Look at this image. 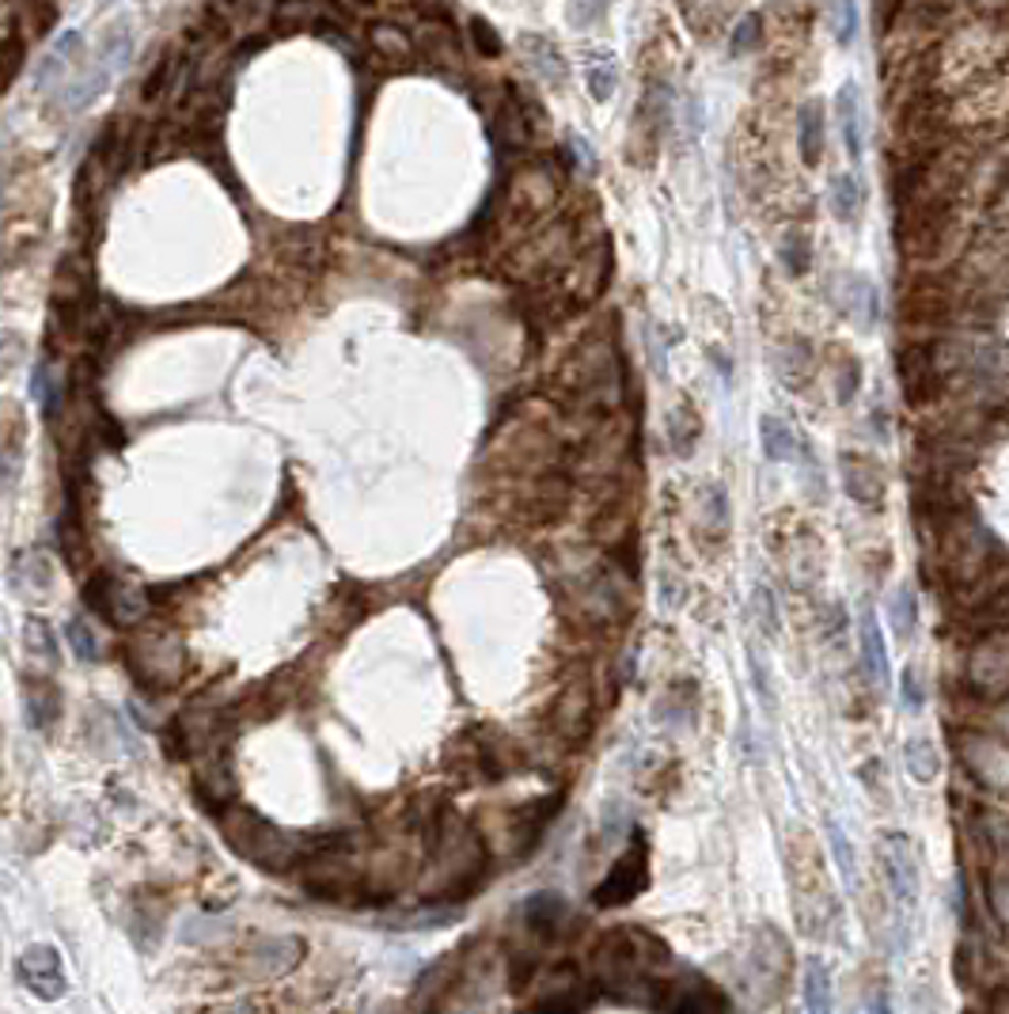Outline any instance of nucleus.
<instances>
[{
    "label": "nucleus",
    "instance_id": "obj_1",
    "mask_svg": "<svg viewBox=\"0 0 1009 1014\" xmlns=\"http://www.w3.org/2000/svg\"><path fill=\"white\" fill-rule=\"evenodd\" d=\"M672 966V950L660 943L657 935L638 927H623L611 931L608 938L592 950V969H597V980L611 992H634L638 988L657 984V972Z\"/></svg>",
    "mask_w": 1009,
    "mask_h": 1014
},
{
    "label": "nucleus",
    "instance_id": "obj_36",
    "mask_svg": "<svg viewBox=\"0 0 1009 1014\" xmlns=\"http://www.w3.org/2000/svg\"><path fill=\"white\" fill-rule=\"evenodd\" d=\"M471 43H475V49H478L483 57H498L501 49H504L501 38H498V31H494L486 20H478V15L471 20Z\"/></svg>",
    "mask_w": 1009,
    "mask_h": 1014
},
{
    "label": "nucleus",
    "instance_id": "obj_5",
    "mask_svg": "<svg viewBox=\"0 0 1009 1014\" xmlns=\"http://www.w3.org/2000/svg\"><path fill=\"white\" fill-rule=\"evenodd\" d=\"M884 874H888V889L904 912L918 904V889H922V874H918V847L904 832H888L884 836Z\"/></svg>",
    "mask_w": 1009,
    "mask_h": 1014
},
{
    "label": "nucleus",
    "instance_id": "obj_23",
    "mask_svg": "<svg viewBox=\"0 0 1009 1014\" xmlns=\"http://www.w3.org/2000/svg\"><path fill=\"white\" fill-rule=\"evenodd\" d=\"M918 593L911 589V585H899L896 589V597H892V605H888V616H892V628H896V634L899 639H911L915 634V628H918Z\"/></svg>",
    "mask_w": 1009,
    "mask_h": 1014
},
{
    "label": "nucleus",
    "instance_id": "obj_24",
    "mask_svg": "<svg viewBox=\"0 0 1009 1014\" xmlns=\"http://www.w3.org/2000/svg\"><path fill=\"white\" fill-rule=\"evenodd\" d=\"M733 0H683V15H688V23L694 27V35H714L717 23L729 15Z\"/></svg>",
    "mask_w": 1009,
    "mask_h": 1014
},
{
    "label": "nucleus",
    "instance_id": "obj_19",
    "mask_svg": "<svg viewBox=\"0 0 1009 1014\" xmlns=\"http://www.w3.org/2000/svg\"><path fill=\"white\" fill-rule=\"evenodd\" d=\"M57 711H61V699H57V691L49 688L46 680H31L27 684V722L35 725V730H49L57 719Z\"/></svg>",
    "mask_w": 1009,
    "mask_h": 1014
},
{
    "label": "nucleus",
    "instance_id": "obj_10",
    "mask_svg": "<svg viewBox=\"0 0 1009 1014\" xmlns=\"http://www.w3.org/2000/svg\"><path fill=\"white\" fill-rule=\"evenodd\" d=\"M301 954H304V943L293 935H277V938H267V943H259L251 950V966L259 977H285L288 969L301 966Z\"/></svg>",
    "mask_w": 1009,
    "mask_h": 1014
},
{
    "label": "nucleus",
    "instance_id": "obj_39",
    "mask_svg": "<svg viewBox=\"0 0 1009 1014\" xmlns=\"http://www.w3.org/2000/svg\"><path fill=\"white\" fill-rule=\"evenodd\" d=\"M756 612H759V623H763L767 634L779 631V612H774V597H771V589H767V585H759V589H756Z\"/></svg>",
    "mask_w": 1009,
    "mask_h": 1014
},
{
    "label": "nucleus",
    "instance_id": "obj_12",
    "mask_svg": "<svg viewBox=\"0 0 1009 1014\" xmlns=\"http://www.w3.org/2000/svg\"><path fill=\"white\" fill-rule=\"evenodd\" d=\"M835 114H839L842 145H847L850 160H862V156H865V119H862V95H858L854 84L839 88V99H835Z\"/></svg>",
    "mask_w": 1009,
    "mask_h": 1014
},
{
    "label": "nucleus",
    "instance_id": "obj_22",
    "mask_svg": "<svg viewBox=\"0 0 1009 1014\" xmlns=\"http://www.w3.org/2000/svg\"><path fill=\"white\" fill-rule=\"evenodd\" d=\"M904 760H907V771H911L915 782H933V779H938V771H941L938 748H933L930 737H907Z\"/></svg>",
    "mask_w": 1009,
    "mask_h": 1014
},
{
    "label": "nucleus",
    "instance_id": "obj_18",
    "mask_svg": "<svg viewBox=\"0 0 1009 1014\" xmlns=\"http://www.w3.org/2000/svg\"><path fill=\"white\" fill-rule=\"evenodd\" d=\"M49 582H54V571H49V559L43 551H27L12 563V585L15 589H35L46 593Z\"/></svg>",
    "mask_w": 1009,
    "mask_h": 1014
},
{
    "label": "nucleus",
    "instance_id": "obj_4",
    "mask_svg": "<svg viewBox=\"0 0 1009 1014\" xmlns=\"http://www.w3.org/2000/svg\"><path fill=\"white\" fill-rule=\"evenodd\" d=\"M84 600L95 616H103V620H111V623H137L140 616H145V597H140V589L103 571L88 578Z\"/></svg>",
    "mask_w": 1009,
    "mask_h": 1014
},
{
    "label": "nucleus",
    "instance_id": "obj_20",
    "mask_svg": "<svg viewBox=\"0 0 1009 1014\" xmlns=\"http://www.w3.org/2000/svg\"><path fill=\"white\" fill-rule=\"evenodd\" d=\"M862 205H865L862 183H858L854 176H835V183H831V210H835V217H839L842 225H854V221L862 217Z\"/></svg>",
    "mask_w": 1009,
    "mask_h": 1014
},
{
    "label": "nucleus",
    "instance_id": "obj_37",
    "mask_svg": "<svg viewBox=\"0 0 1009 1014\" xmlns=\"http://www.w3.org/2000/svg\"><path fill=\"white\" fill-rule=\"evenodd\" d=\"M171 69H175V61H171V54H160V61H156V69L145 77V99L152 103V99H160L168 92L171 84Z\"/></svg>",
    "mask_w": 1009,
    "mask_h": 1014
},
{
    "label": "nucleus",
    "instance_id": "obj_27",
    "mask_svg": "<svg viewBox=\"0 0 1009 1014\" xmlns=\"http://www.w3.org/2000/svg\"><path fill=\"white\" fill-rule=\"evenodd\" d=\"M827 20H831L835 43L850 46L858 35V4L854 0H827Z\"/></svg>",
    "mask_w": 1009,
    "mask_h": 1014
},
{
    "label": "nucleus",
    "instance_id": "obj_41",
    "mask_svg": "<svg viewBox=\"0 0 1009 1014\" xmlns=\"http://www.w3.org/2000/svg\"><path fill=\"white\" fill-rule=\"evenodd\" d=\"M827 836H831V844H835V855H839L842 874L850 878V870H854V855H850L847 840H842V832H839V824H835V821H827Z\"/></svg>",
    "mask_w": 1009,
    "mask_h": 1014
},
{
    "label": "nucleus",
    "instance_id": "obj_25",
    "mask_svg": "<svg viewBox=\"0 0 1009 1014\" xmlns=\"http://www.w3.org/2000/svg\"><path fill=\"white\" fill-rule=\"evenodd\" d=\"M694 441H699V415L683 403V407H676L672 418H668V444H672L676 457H688L694 449Z\"/></svg>",
    "mask_w": 1009,
    "mask_h": 1014
},
{
    "label": "nucleus",
    "instance_id": "obj_8",
    "mask_svg": "<svg viewBox=\"0 0 1009 1014\" xmlns=\"http://www.w3.org/2000/svg\"><path fill=\"white\" fill-rule=\"evenodd\" d=\"M842 483H847V494L858 502V506L876 509L884 502V472L881 464L862 452H842Z\"/></svg>",
    "mask_w": 1009,
    "mask_h": 1014
},
{
    "label": "nucleus",
    "instance_id": "obj_45",
    "mask_svg": "<svg viewBox=\"0 0 1009 1014\" xmlns=\"http://www.w3.org/2000/svg\"><path fill=\"white\" fill-rule=\"evenodd\" d=\"M358 4H372V0H358Z\"/></svg>",
    "mask_w": 1009,
    "mask_h": 1014
},
{
    "label": "nucleus",
    "instance_id": "obj_7",
    "mask_svg": "<svg viewBox=\"0 0 1009 1014\" xmlns=\"http://www.w3.org/2000/svg\"><path fill=\"white\" fill-rule=\"evenodd\" d=\"M183 657L179 639H137L129 646V665L148 684H171L183 673Z\"/></svg>",
    "mask_w": 1009,
    "mask_h": 1014
},
{
    "label": "nucleus",
    "instance_id": "obj_11",
    "mask_svg": "<svg viewBox=\"0 0 1009 1014\" xmlns=\"http://www.w3.org/2000/svg\"><path fill=\"white\" fill-rule=\"evenodd\" d=\"M858 642H862V665L870 673L873 684H888L892 680V665H888V642H884V631L876 623L873 608L862 612V623H858Z\"/></svg>",
    "mask_w": 1009,
    "mask_h": 1014
},
{
    "label": "nucleus",
    "instance_id": "obj_28",
    "mask_svg": "<svg viewBox=\"0 0 1009 1014\" xmlns=\"http://www.w3.org/2000/svg\"><path fill=\"white\" fill-rule=\"evenodd\" d=\"M4 8H12L27 23V35H43L54 23V0H4Z\"/></svg>",
    "mask_w": 1009,
    "mask_h": 1014
},
{
    "label": "nucleus",
    "instance_id": "obj_32",
    "mask_svg": "<svg viewBox=\"0 0 1009 1014\" xmlns=\"http://www.w3.org/2000/svg\"><path fill=\"white\" fill-rule=\"evenodd\" d=\"M372 46L384 57H395V61H407L410 57V38L395 27H372Z\"/></svg>",
    "mask_w": 1009,
    "mask_h": 1014
},
{
    "label": "nucleus",
    "instance_id": "obj_9",
    "mask_svg": "<svg viewBox=\"0 0 1009 1014\" xmlns=\"http://www.w3.org/2000/svg\"><path fill=\"white\" fill-rule=\"evenodd\" d=\"M589 1003H592V988L577 972H562L547 988V995L535 1003V1014H585Z\"/></svg>",
    "mask_w": 1009,
    "mask_h": 1014
},
{
    "label": "nucleus",
    "instance_id": "obj_38",
    "mask_svg": "<svg viewBox=\"0 0 1009 1014\" xmlns=\"http://www.w3.org/2000/svg\"><path fill=\"white\" fill-rule=\"evenodd\" d=\"M27 642L35 646L38 657H46V662H54V657H57V654H54L57 642H54V634H49V628H46L43 620H31V623H27Z\"/></svg>",
    "mask_w": 1009,
    "mask_h": 1014
},
{
    "label": "nucleus",
    "instance_id": "obj_44",
    "mask_svg": "<svg viewBox=\"0 0 1009 1014\" xmlns=\"http://www.w3.org/2000/svg\"><path fill=\"white\" fill-rule=\"evenodd\" d=\"M220 4H225V8H236V4H239V0H220Z\"/></svg>",
    "mask_w": 1009,
    "mask_h": 1014
},
{
    "label": "nucleus",
    "instance_id": "obj_13",
    "mask_svg": "<svg viewBox=\"0 0 1009 1014\" xmlns=\"http://www.w3.org/2000/svg\"><path fill=\"white\" fill-rule=\"evenodd\" d=\"M808 1014H831L835 1011V992H831V969L824 958H808L805 961V984H801Z\"/></svg>",
    "mask_w": 1009,
    "mask_h": 1014
},
{
    "label": "nucleus",
    "instance_id": "obj_43",
    "mask_svg": "<svg viewBox=\"0 0 1009 1014\" xmlns=\"http://www.w3.org/2000/svg\"><path fill=\"white\" fill-rule=\"evenodd\" d=\"M217 1014H254V1011H251V1007H243V1003H239V1007H228V1011H217Z\"/></svg>",
    "mask_w": 1009,
    "mask_h": 1014
},
{
    "label": "nucleus",
    "instance_id": "obj_15",
    "mask_svg": "<svg viewBox=\"0 0 1009 1014\" xmlns=\"http://www.w3.org/2000/svg\"><path fill=\"white\" fill-rule=\"evenodd\" d=\"M797 148H801V160L808 164V168H816L824 156V111L820 103H805L797 111Z\"/></svg>",
    "mask_w": 1009,
    "mask_h": 1014
},
{
    "label": "nucleus",
    "instance_id": "obj_17",
    "mask_svg": "<svg viewBox=\"0 0 1009 1014\" xmlns=\"http://www.w3.org/2000/svg\"><path fill=\"white\" fill-rule=\"evenodd\" d=\"M759 441H763V457L774 460V464H782V460H793V452H797V437H793L790 426H785L782 418H774V415L759 418Z\"/></svg>",
    "mask_w": 1009,
    "mask_h": 1014
},
{
    "label": "nucleus",
    "instance_id": "obj_16",
    "mask_svg": "<svg viewBox=\"0 0 1009 1014\" xmlns=\"http://www.w3.org/2000/svg\"><path fill=\"white\" fill-rule=\"evenodd\" d=\"M520 49L528 54V61H532V69L540 72L547 84H566V61H562V54L554 49V43H547V38H540V35H524L520 38Z\"/></svg>",
    "mask_w": 1009,
    "mask_h": 1014
},
{
    "label": "nucleus",
    "instance_id": "obj_34",
    "mask_svg": "<svg viewBox=\"0 0 1009 1014\" xmlns=\"http://www.w3.org/2000/svg\"><path fill=\"white\" fill-rule=\"evenodd\" d=\"M862 387V365L854 358H842L835 365V392H839V403H850Z\"/></svg>",
    "mask_w": 1009,
    "mask_h": 1014
},
{
    "label": "nucleus",
    "instance_id": "obj_29",
    "mask_svg": "<svg viewBox=\"0 0 1009 1014\" xmlns=\"http://www.w3.org/2000/svg\"><path fill=\"white\" fill-rule=\"evenodd\" d=\"M782 262H785V270H790L793 278H805L808 274V267H813V244H808V236L805 233H785V240H782Z\"/></svg>",
    "mask_w": 1009,
    "mask_h": 1014
},
{
    "label": "nucleus",
    "instance_id": "obj_26",
    "mask_svg": "<svg viewBox=\"0 0 1009 1014\" xmlns=\"http://www.w3.org/2000/svg\"><path fill=\"white\" fill-rule=\"evenodd\" d=\"M494 142L501 148H520L528 142V126H524V114H520L517 103L501 106L498 114H494Z\"/></svg>",
    "mask_w": 1009,
    "mask_h": 1014
},
{
    "label": "nucleus",
    "instance_id": "obj_35",
    "mask_svg": "<svg viewBox=\"0 0 1009 1014\" xmlns=\"http://www.w3.org/2000/svg\"><path fill=\"white\" fill-rule=\"evenodd\" d=\"M759 35H763V20L759 15H744L729 38V49L733 54H748L751 46H759Z\"/></svg>",
    "mask_w": 1009,
    "mask_h": 1014
},
{
    "label": "nucleus",
    "instance_id": "obj_14",
    "mask_svg": "<svg viewBox=\"0 0 1009 1014\" xmlns=\"http://www.w3.org/2000/svg\"><path fill=\"white\" fill-rule=\"evenodd\" d=\"M520 920H524L528 931L551 935V931H558V923L566 920V901H562V893H535L520 904Z\"/></svg>",
    "mask_w": 1009,
    "mask_h": 1014
},
{
    "label": "nucleus",
    "instance_id": "obj_3",
    "mask_svg": "<svg viewBox=\"0 0 1009 1014\" xmlns=\"http://www.w3.org/2000/svg\"><path fill=\"white\" fill-rule=\"evenodd\" d=\"M15 980L43 1003H57L69 992V977H65L61 954L49 943H31L27 950L15 958Z\"/></svg>",
    "mask_w": 1009,
    "mask_h": 1014
},
{
    "label": "nucleus",
    "instance_id": "obj_2",
    "mask_svg": "<svg viewBox=\"0 0 1009 1014\" xmlns=\"http://www.w3.org/2000/svg\"><path fill=\"white\" fill-rule=\"evenodd\" d=\"M220 832L231 844V852L239 859L254 863L259 870H288L293 863L308 859V844L304 836H293V832L277 829L270 824L262 813L247 810V805H231V810L220 813Z\"/></svg>",
    "mask_w": 1009,
    "mask_h": 1014
},
{
    "label": "nucleus",
    "instance_id": "obj_6",
    "mask_svg": "<svg viewBox=\"0 0 1009 1014\" xmlns=\"http://www.w3.org/2000/svg\"><path fill=\"white\" fill-rule=\"evenodd\" d=\"M645 886H649V855H645V844H634L623 859L611 863L608 878L597 886V904L600 909L631 904L634 897H642Z\"/></svg>",
    "mask_w": 1009,
    "mask_h": 1014
},
{
    "label": "nucleus",
    "instance_id": "obj_42",
    "mask_svg": "<svg viewBox=\"0 0 1009 1014\" xmlns=\"http://www.w3.org/2000/svg\"><path fill=\"white\" fill-rule=\"evenodd\" d=\"M870 1014H892V1003H888V992H884V988H876Z\"/></svg>",
    "mask_w": 1009,
    "mask_h": 1014
},
{
    "label": "nucleus",
    "instance_id": "obj_40",
    "mask_svg": "<svg viewBox=\"0 0 1009 1014\" xmlns=\"http://www.w3.org/2000/svg\"><path fill=\"white\" fill-rule=\"evenodd\" d=\"M611 0H574V8H569V20L574 23H592L597 15H603V8H608Z\"/></svg>",
    "mask_w": 1009,
    "mask_h": 1014
},
{
    "label": "nucleus",
    "instance_id": "obj_30",
    "mask_svg": "<svg viewBox=\"0 0 1009 1014\" xmlns=\"http://www.w3.org/2000/svg\"><path fill=\"white\" fill-rule=\"evenodd\" d=\"M65 639H69V646H72V654L80 657V662H92V657H99V639H95V631L88 628L80 616H72L69 623H65Z\"/></svg>",
    "mask_w": 1009,
    "mask_h": 1014
},
{
    "label": "nucleus",
    "instance_id": "obj_31",
    "mask_svg": "<svg viewBox=\"0 0 1009 1014\" xmlns=\"http://www.w3.org/2000/svg\"><path fill=\"white\" fill-rule=\"evenodd\" d=\"M615 65H611V54L608 57H597V61L589 65V92L597 103H608L611 92H615Z\"/></svg>",
    "mask_w": 1009,
    "mask_h": 1014
},
{
    "label": "nucleus",
    "instance_id": "obj_21",
    "mask_svg": "<svg viewBox=\"0 0 1009 1014\" xmlns=\"http://www.w3.org/2000/svg\"><path fill=\"white\" fill-rule=\"evenodd\" d=\"M847 304H850V316H854L862 327H873L876 319H881V293H876V285L870 282V278H862V274L850 278Z\"/></svg>",
    "mask_w": 1009,
    "mask_h": 1014
},
{
    "label": "nucleus",
    "instance_id": "obj_33",
    "mask_svg": "<svg viewBox=\"0 0 1009 1014\" xmlns=\"http://www.w3.org/2000/svg\"><path fill=\"white\" fill-rule=\"evenodd\" d=\"M899 699H904L907 714H918L926 707V684H922V673H918L915 665H907L904 676H899Z\"/></svg>",
    "mask_w": 1009,
    "mask_h": 1014
}]
</instances>
